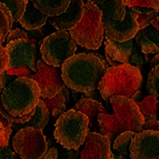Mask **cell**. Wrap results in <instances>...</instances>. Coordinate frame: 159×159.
I'll return each mask as SVG.
<instances>
[{"instance_id":"1","label":"cell","mask_w":159,"mask_h":159,"mask_svg":"<svg viewBox=\"0 0 159 159\" xmlns=\"http://www.w3.org/2000/svg\"><path fill=\"white\" fill-rule=\"evenodd\" d=\"M108 69L106 59L96 53L81 52L67 59L61 66L66 87L80 93L95 91Z\"/></svg>"},{"instance_id":"2","label":"cell","mask_w":159,"mask_h":159,"mask_svg":"<svg viewBox=\"0 0 159 159\" xmlns=\"http://www.w3.org/2000/svg\"><path fill=\"white\" fill-rule=\"evenodd\" d=\"M110 103L115 115L100 114L98 117L101 135L106 136L111 143L126 131L135 134L143 131L145 120L135 101L124 96H116L110 98Z\"/></svg>"},{"instance_id":"3","label":"cell","mask_w":159,"mask_h":159,"mask_svg":"<svg viewBox=\"0 0 159 159\" xmlns=\"http://www.w3.org/2000/svg\"><path fill=\"white\" fill-rule=\"evenodd\" d=\"M40 99L38 84L31 78L18 77L1 93L0 103L8 114L22 117L34 112Z\"/></svg>"},{"instance_id":"4","label":"cell","mask_w":159,"mask_h":159,"mask_svg":"<svg viewBox=\"0 0 159 159\" xmlns=\"http://www.w3.org/2000/svg\"><path fill=\"white\" fill-rule=\"evenodd\" d=\"M140 70L135 66L122 64L118 67H109L99 81L98 89L103 100L110 101L116 96L130 98L141 87Z\"/></svg>"},{"instance_id":"5","label":"cell","mask_w":159,"mask_h":159,"mask_svg":"<svg viewBox=\"0 0 159 159\" xmlns=\"http://www.w3.org/2000/svg\"><path fill=\"white\" fill-rule=\"evenodd\" d=\"M74 41L89 50H97L103 41L102 13L93 2L88 0L85 3L84 16L78 25L69 30Z\"/></svg>"},{"instance_id":"6","label":"cell","mask_w":159,"mask_h":159,"mask_svg":"<svg viewBox=\"0 0 159 159\" xmlns=\"http://www.w3.org/2000/svg\"><path fill=\"white\" fill-rule=\"evenodd\" d=\"M89 119L86 115L70 109L58 117L53 137L65 149H79L88 134Z\"/></svg>"},{"instance_id":"7","label":"cell","mask_w":159,"mask_h":159,"mask_svg":"<svg viewBox=\"0 0 159 159\" xmlns=\"http://www.w3.org/2000/svg\"><path fill=\"white\" fill-rule=\"evenodd\" d=\"M77 46L68 31H56L49 34L40 45L43 60L49 66L61 67L64 62L76 55Z\"/></svg>"},{"instance_id":"8","label":"cell","mask_w":159,"mask_h":159,"mask_svg":"<svg viewBox=\"0 0 159 159\" xmlns=\"http://www.w3.org/2000/svg\"><path fill=\"white\" fill-rule=\"evenodd\" d=\"M13 149L22 159H41L48 150L46 136L41 130L25 127L12 139Z\"/></svg>"},{"instance_id":"9","label":"cell","mask_w":159,"mask_h":159,"mask_svg":"<svg viewBox=\"0 0 159 159\" xmlns=\"http://www.w3.org/2000/svg\"><path fill=\"white\" fill-rule=\"evenodd\" d=\"M30 78L39 86L41 99L52 98L66 87L61 77V67L49 66L43 59H38L37 72Z\"/></svg>"},{"instance_id":"10","label":"cell","mask_w":159,"mask_h":159,"mask_svg":"<svg viewBox=\"0 0 159 159\" xmlns=\"http://www.w3.org/2000/svg\"><path fill=\"white\" fill-rule=\"evenodd\" d=\"M9 62L7 69L27 67L36 74L37 72V47L28 40L17 39L6 45Z\"/></svg>"},{"instance_id":"11","label":"cell","mask_w":159,"mask_h":159,"mask_svg":"<svg viewBox=\"0 0 159 159\" xmlns=\"http://www.w3.org/2000/svg\"><path fill=\"white\" fill-rule=\"evenodd\" d=\"M103 31L106 38L117 43H125L136 37L139 31L137 21V13L130 8H126V15L122 20H102Z\"/></svg>"},{"instance_id":"12","label":"cell","mask_w":159,"mask_h":159,"mask_svg":"<svg viewBox=\"0 0 159 159\" xmlns=\"http://www.w3.org/2000/svg\"><path fill=\"white\" fill-rule=\"evenodd\" d=\"M130 159H159V133L143 130L130 143Z\"/></svg>"},{"instance_id":"13","label":"cell","mask_w":159,"mask_h":159,"mask_svg":"<svg viewBox=\"0 0 159 159\" xmlns=\"http://www.w3.org/2000/svg\"><path fill=\"white\" fill-rule=\"evenodd\" d=\"M137 48L138 45L134 39H130L125 43H117L106 38L105 43L106 61L111 67H118L122 64L129 65L130 58Z\"/></svg>"},{"instance_id":"14","label":"cell","mask_w":159,"mask_h":159,"mask_svg":"<svg viewBox=\"0 0 159 159\" xmlns=\"http://www.w3.org/2000/svg\"><path fill=\"white\" fill-rule=\"evenodd\" d=\"M110 155V141L106 136L98 133L87 134L80 159H109Z\"/></svg>"},{"instance_id":"15","label":"cell","mask_w":159,"mask_h":159,"mask_svg":"<svg viewBox=\"0 0 159 159\" xmlns=\"http://www.w3.org/2000/svg\"><path fill=\"white\" fill-rule=\"evenodd\" d=\"M85 3L82 0H70L69 7L62 15L56 17H49V22L58 31H69L71 30L84 16Z\"/></svg>"},{"instance_id":"16","label":"cell","mask_w":159,"mask_h":159,"mask_svg":"<svg viewBox=\"0 0 159 159\" xmlns=\"http://www.w3.org/2000/svg\"><path fill=\"white\" fill-rule=\"evenodd\" d=\"M136 43L143 55L159 53V31L152 26L139 30L136 34Z\"/></svg>"},{"instance_id":"17","label":"cell","mask_w":159,"mask_h":159,"mask_svg":"<svg viewBox=\"0 0 159 159\" xmlns=\"http://www.w3.org/2000/svg\"><path fill=\"white\" fill-rule=\"evenodd\" d=\"M75 110L86 115L89 119L88 124V133H93L97 122H98V117L100 114H107L106 108L101 105L99 101L93 100V99L81 98L80 100L77 101Z\"/></svg>"},{"instance_id":"18","label":"cell","mask_w":159,"mask_h":159,"mask_svg":"<svg viewBox=\"0 0 159 159\" xmlns=\"http://www.w3.org/2000/svg\"><path fill=\"white\" fill-rule=\"evenodd\" d=\"M91 2L101 11L102 20L120 21L126 15V7L122 0H91Z\"/></svg>"},{"instance_id":"19","label":"cell","mask_w":159,"mask_h":159,"mask_svg":"<svg viewBox=\"0 0 159 159\" xmlns=\"http://www.w3.org/2000/svg\"><path fill=\"white\" fill-rule=\"evenodd\" d=\"M48 20V16L45 13L40 12L34 5L31 0L27 2L26 10L21 18L19 19V24L21 25L26 30H37L40 29L43 25H46V21Z\"/></svg>"},{"instance_id":"20","label":"cell","mask_w":159,"mask_h":159,"mask_svg":"<svg viewBox=\"0 0 159 159\" xmlns=\"http://www.w3.org/2000/svg\"><path fill=\"white\" fill-rule=\"evenodd\" d=\"M32 5L46 16H60L69 7L70 0H31Z\"/></svg>"},{"instance_id":"21","label":"cell","mask_w":159,"mask_h":159,"mask_svg":"<svg viewBox=\"0 0 159 159\" xmlns=\"http://www.w3.org/2000/svg\"><path fill=\"white\" fill-rule=\"evenodd\" d=\"M49 118H50V112L47 109L43 101L41 99H39L37 106H36V108L34 110V114H32L31 118L26 124H24V126L25 127L34 128V129L37 130H43L47 126L48 121H49Z\"/></svg>"},{"instance_id":"22","label":"cell","mask_w":159,"mask_h":159,"mask_svg":"<svg viewBox=\"0 0 159 159\" xmlns=\"http://www.w3.org/2000/svg\"><path fill=\"white\" fill-rule=\"evenodd\" d=\"M68 98V91H67L66 87L62 89L59 93H57L52 98H40L46 105L47 109L49 110L53 117L58 118L59 116L66 112V101Z\"/></svg>"},{"instance_id":"23","label":"cell","mask_w":159,"mask_h":159,"mask_svg":"<svg viewBox=\"0 0 159 159\" xmlns=\"http://www.w3.org/2000/svg\"><path fill=\"white\" fill-rule=\"evenodd\" d=\"M138 109L145 121L157 120L159 114V99L152 96H147L139 103H137Z\"/></svg>"},{"instance_id":"24","label":"cell","mask_w":159,"mask_h":159,"mask_svg":"<svg viewBox=\"0 0 159 159\" xmlns=\"http://www.w3.org/2000/svg\"><path fill=\"white\" fill-rule=\"evenodd\" d=\"M13 25L12 15L7 6L0 2V45L7 39Z\"/></svg>"},{"instance_id":"25","label":"cell","mask_w":159,"mask_h":159,"mask_svg":"<svg viewBox=\"0 0 159 159\" xmlns=\"http://www.w3.org/2000/svg\"><path fill=\"white\" fill-rule=\"evenodd\" d=\"M43 159H80L78 149H65L64 147L52 146L46 151Z\"/></svg>"},{"instance_id":"26","label":"cell","mask_w":159,"mask_h":159,"mask_svg":"<svg viewBox=\"0 0 159 159\" xmlns=\"http://www.w3.org/2000/svg\"><path fill=\"white\" fill-rule=\"evenodd\" d=\"M130 9L135 13H137V21L139 30L150 26V22L158 16V11L145 8V7H131Z\"/></svg>"},{"instance_id":"27","label":"cell","mask_w":159,"mask_h":159,"mask_svg":"<svg viewBox=\"0 0 159 159\" xmlns=\"http://www.w3.org/2000/svg\"><path fill=\"white\" fill-rule=\"evenodd\" d=\"M136 134L133 131H126L120 134L114 140V149L126 157L130 156V143Z\"/></svg>"},{"instance_id":"28","label":"cell","mask_w":159,"mask_h":159,"mask_svg":"<svg viewBox=\"0 0 159 159\" xmlns=\"http://www.w3.org/2000/svg\"><path fill=\"white\" fill-rule=\"evenodd\" d=\"M0 2L7 6V8L10 10L13 22L19 21L27 7V2L25 0H0Z\"/></svg>"},{"instance_id":"29","label":"cell","mask_w":159,"mask_h":159,"mask_svg":"<svg viewBox=\"0 0 159 159\" xmlns=\"http://www.w3.org/2000/svg\"><path fill=\"white\" fill-rule=\"evenodd\" d=\"M147 91L149 96L159 99V65L152 67L147 78Z\"/></svg>"},{"instance_id":"30","label":"cell","mask_w":159,"mask_h":159,"mask_svg":"<svg viewBox=\"0 0 159 159\" xmlns=\"http://www.w3.org/2000/svg\"><path fill=\"white\" fill-rule=\"evenodd\" d=\"M126 7H145L159 11V0H122Z\"/></svg>"},{"instance_id":"31","label":"cell","mask_w":159,"mask_h":159,"mask_svg":"<svg viewBox=\"0 0 159 159\" xmlns=\"http://www.w3.org/2000/svg\"><path fill=\"white\" fill-rule=\"evenodd\" d=\"M7 72L15 77H28L30 78L34 74L32 70H30L29 68H27V67H21V68H13V69H7Z\"/></svg>"},{"instance_id":"32","label":"cell","mask_w":159,"mask_h":159,"mask_svg":"<svg viewBox=\"0 0 159 159\" xmlns=\"http://www.w3.org/2000/svg\"><path fill=\"white\" fill-rule=\"evenodd\" d=\"M9 62L8 52L6 50V48L2 45H0V74L7 70Z\"/></svg>"},{"instance_id":"33","label":"cell","mask_w":159,"mask_h":159,"mask_svg":"<svg viewBox=\"0 0 159 159\" xmlns=\"http://www.w3.org/2000/svg\"><path fill=\"white\" fill-rule=\"evenodd\" d=\"M17 77H15V76H12V75L8 74L7 72V70L3 72H1L0 74V93H2V90L5 89L7 86L10 84L11 81H13V80L16 79Z\"/></svg>"},{"instance_id":"34","label":"cell","mask_w":159,"mask_h":159,"mask_svg":"<svg viewBox=\"0 0 159 159\" xmlns=\"http://www.w3.org/2000/svg\"><path fill=\"white\" fill-rule=\"evenodd\" d=\"M0 124H1V126H2L3 128V131H5L6 134V138H7V140H10V135L11 133H12V124L11 122H9L8 120H6L3 117L0 116Z\"/></svg>"},{"instance_id":"35","label":"cell","mask_w":159,"mask_h":159,"mask_svg":"<svg viewBox=\"0 0 159 159\" xmlns=\"http://www.w3.org/2000/svg\"><path fill=\"white\" fill-rule=\"evenodd\" d=\"M0 159H16V155L10 148L5 147V148H0Z\"/></svg>"},{"instance_id":"36","label":"cell","mask_w":159,"mask_h":159,"mask_svg":"<svg viewBox=\"0 0 159 159\" xmlns=\"http://www.w3.org/2000/svg\"><path fill=\"white\" fill-rule=\"evenodd\" d=\"M143 130H154L159 133V121L158 120H150L145 121L143 125Z\"/></svg>"},{"instance_id":"37","label":"cell","mask_w":159,"mask_h":159,"mask_svg":"<svg viewBox=\"0 0 159 159\" xmlns=\"http://www.w3.org/2000/svg\"><path fill=\"white\" fill-rule=\"evenodd\" d=\"M9 146V141L6 138V134L3 131V128L0 124V148H5V147Z\"/></svg>"},{"instance_id":"38","label":"cell","mask_w":159,"mask_h":159,"mask_svg":"<svg viewBox=\"0 0 159 159\" xmlns=\"http://www.w3.org/2000/svg\"><path fill=\"white\" fill-rule=\"evenodd\" d=\"M141 97H143V93H141L140 90H138L137 93H135L131 97H130V99H131L133 101H135L136 103H139L141 101Z\"/></svg>"},{"instance_id":"39","label":"cell","mask_w":159,"mask_h":159,"mask_svg":"<svg viewBox=\"0 0 159 159\" xmlns=\"http://www.w3.org/2000/svg\"><path fill=\"white\" fill-rule=\"evenodd\" d=\"M111 156L114 159H128L129 158V157H126V156H124V155H121L120 152L115 150V149H111Z\"/></svg>"},{"instance_id":"40","label":"cell","mask_w":159,"mask_h":159,"mask_svg":"<svg viewBox=\"0 0 159 159\" xmlns=\"http://www.w3.org/2000/svg\"><path fill=\"white\" fill-rule=\"evenodd\" d=\"M157 65H159V53H157L156 56L150 60V67L151 68L155 67V66H157Z\"/></svg>"},{"instance_id":"41","label":"cell","mask_w":159,"mask_h":159,"mask_svg":"<svg viewBox=\"0 0 159 159\" xmlns=\"http://www.w3.org/2000/svg\"><path fill=\"white\" fill-rule=\"evenodd\" d=\"M109 159H114V158H112V156H111V155H110V158H109Z\"/></svg>"},{"instance_id":"42","label":"cell","mask_w":159,"mask_h":159,"mask_svg":"<svg viewBox=\"0 0 159 159\" xmlns=\"http://www.w3.org/2000/svg\"><path fill=\"white\" fill-rule=\"evenodd\" d=\"M25 1H26V2H28V1H29V0H25Z\"/></svg>"},{"instance_id":"43","label":"cell","mask_w":159,"mask_h":159,"mask_svg":"<svg viewBox=\"0 0 159 159\" xmlns=\"http://www.w3.org/2000/svg\"><path fill=\"white\" fill-rule=\"evenodd\" d=\"M93 1H95V0H93Z\"/></svg>"},{"instance_id":"44","label":"cell","mask_w":159,"mask_h":159,"mask_svg":"<svg viewBox=\"0 0 159 159\" xmlns=\"http://www.w3.org/2000/svg\"><path fill=\"white\" fill-rule=\"evenodd\" d=\"M158 116H159V115H158Z\"/></svg>"}]
</instances>
